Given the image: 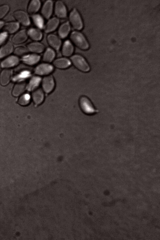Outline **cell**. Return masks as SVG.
Returning a JSON list of instances; mask_svg holds the SVG:
<instances>
[{"label": "cell", "instance_id": "obj_16", "mask_svg": "<svg viewBox=\"0 0 160 240\" xmlns=\"http://www.w3.org/2000/svg\"><path fill=\"white\" fill-rule=\"evenodd\" d=\"M52 8V2L51 1H48L44 3L42 10V13L43 16L48 19L51 16Z\"/></svg>", "mask_w": 160, "mask_h": 240}, {"label": "cell", "instance_id": "obj_1", "mask_svg": "<svg viewBox=\"0 0 160 240\" xmlns=\"http://www.w3.org/2000/svg\"><path fill=\"white\" fill-rule=\"evenodd\" d=\"M79 104L82 112L87 115H93L99 112L90 99L86 96H82L80 97Z\"/></svg>", "mask_w": 160, "mask_h": 240}, {"label": "cell", "instance_id": "obj_17", "mask_svg": "<svg viewBox=\"0 0 160 240\" xmlns=\"http://www.w3.org/2000/svg\"><path fill=\"white\" fill-rule=\"evenodd\" d=\"M54 65L57 68L65 69L70 66V62L65 58H60L55 60L53 62Z\"/></svg>", "mask_w": 160, "mask_h": 240}, {"label": "cell", "instance_id": "obj_21", "mask_svg": "<svg viewBox=\"0 0 160 240\" xmlns=\"http://www.w3.org/2000/svg\"><path fill=\"white\" fill-rule=\"evenodd\" d=\"M73 50V47L70 42L68 40L66 41L62 47V54L65 56H69L72 54Z\"/></svg>", "mask_w": 160, "mask_h": 240}, {"label": "cell", "instance_id": "obj_27", "mask_svg": "<svg viewBox=\"0 0 160 240\" xmlns=\"http://www.w3.org/2000/svg\"><path fill=\"white\" fill-rule=\"evenodd\" d=\"M30 99V95L28 93H25L19 98L18 102L20 105L26 106L29 104Z\"/></svg>", "mask_w": 160, "mask_h": 240}, {"label": "cell", "instance_id": "obj_12", "mask_svg": "<svg viewBox=\"0 0 160 240\" xmlns=\"http://www.w3.org/2000/svg\"><path fill=\"white\" fill-rule=\"evenodd\" d=\"M27 88V85L24 82H21L16 83L12 89V94L14 97H18L23 93Z\"/></svg>", "mask_w": 160, "mask_h": 240}, {"label": "cell", "instance_id": "obj_28", "mask_svg": "<svg viewBox=\"0 0 160 240\" xmlns=\"http://www.w3.org/2000/svg\"><path fill=\"white\" fill-rule=\"evenodd\" d=\"M55 55V52L53 51L48 48L43 55V60L45 62H50L53 59Z\"/></svg>", "mask_w": 160, "mask_h": 240}, {"label": "cell", "instance_id": "obj_5", "mask_svg": "<svg viewBox=\"0 0 160 240\" xmlns=\"http://www.w3.org/2000/svg\"><path fill=\"white\" fill-rule=\"evenodd\" d=\"M69 19L72 26L76 29L80 30L82 28V23L77 11L75 9L71 12Z\"/></svg>", "mask_w": 160, "mask_h": 240}, {"label": "cell", "instance_id": "obj_4", "mask_svg": "<svg viewBox=\"0 0 160 240\" xmlns=\"http://www.w3.org/2000/svg\"><path fill=\"white\" fill-rule=\"evenodd\" d=\"M42 89L47 93L51 92L54 89L55 82L53 77L52 75H48L44 77L42 81Z\"/></svg>", "mask_w": 160, "mask_h": 240}, {"label": "cell", "instance_id": "obj_10", "mask_svg": "<svg viewBox=\"0 0 160 240\" xmlns=\"http://www.w3.org/2000/svg\"><path fill=\"white\" fill-rule=\"evenodd\" d=\"M12 75V71L10 69H5L0 73V83L3 86L8 85L10 82Z\"/></svg>", "mask_w": 160, "mask_h": 240}, {"label": "cell", "instance_id": "obj_26", "mask_svg": "<svg viewBox=\"0 0 160 240\" xmlns=\"http://www.w3.org/2000/svg\"><path fill=\"white\" fill-rule=\"evenodd\" d=\"M28 34L30 38L34 40H40L42 38V33L40 31L35 28L30 29L28 31Z\"/></svg>", "mask_w": 160, "mask_h": 240}, {"label": "cell", "instance_id": "obj_8", "mask_svg": "<svg viewBox=\"0 0 160 240\" xmlns=\"http://www.w3.org/2000/svg\"><path fill=\"white\" fill-rule=\"evenodd\" d=\"M32 98L35 105L41 104L44 99V94L42 89L38 88L34 90L32 93Z\"/></svg>", "mask_w": 160, "mask_h": 240}, {"label": "cell", "instance_id": "obj_19", "mask_svg": "<svg viewBox=\"0 0 160 240\" xmlns=\"http://www.w3.org/2000/svg\"><path fill=\"white\" fill-rule=\"evenodd\" d=\"M27 48L30 51L38 53L42 52L44 49V47L42 44L36 42L28 44Z\"/></svg>", "mask_w": 160, "mask_h": 240}, {"label": "cell", "instance_id": "obj_29", "mask_svg": "<svg viewBox=\"0 0 160 240\" xmlns=\"http://www.w3.org/2000/svg\"><path fill=\"white\" fill-rule=\"evenodd\" d=\"M32 19L35 25L40 28H42L44 24V22L42 17L38 14L34 15L32 16Z\"/></svg>", "mask_w": 160, "mask_h": 240}, {"label": "cell", "instance_id": "obj_15", "mask_svg": "<svg viewBox=\"0 0 160 240\" xmlns=\"http://www.w3.org/2000/svg\"><path fill=\"white\" fill-rule=\"evenodd\" d=\"M13 46L9 42L6 43L0 48V58L10 54L13 51Z\"/></svg>", "mask_w": 160, "mask_h": 240}, {"label": "cell", "instance_id": "obj_25", "mask_svg": "<svg viewBox=\"0 0 160 240\" xmlns=\"http://www.w3.org/2000/svg\"><path fill=\"white\" fill-rule=\"evenodd\" d=\"M70 29V26L68 22L63 23L59 29L58 34L62 38H65L69 33Z\"/></svg>", "mask_w": 160, "mask_h": 240}, {"label": "cell", "instance_id": "obj_2", "mask_svg": "<svg viewBox=\"0 0 160 240\" xmlns=\"http://www.w3.org/2000/svg\"><path fill=\"white\" fill-rule=\"evenodd\" d=\"M70 38L74 44L80 48L86 50L89 48V44L84 36L80 33L74 32L71 34Z\"/></svg>", "mask_w": 160, "mask_h": 240}, {"label": "cell", "instance_id": "obj_13", "mask_svg": "<svg viewBox=\"0 0 160 240\" xmlns=\"http://www.w3.org/2000/svg\"><path fill=\"white\" fill-rule=\"evenodd\" d=\"M55 13L58 17L64 18L67 15L65 7L63 3L61 1H57L55 4Z\"/></svg>", "mask_w": 160, "mask_h": 240}, {"label": "cell", "instance_id": "obj_9", "mask_svg": "<svg viewBox=\"0 0 160 240\" xmlns=\"http://www.w3.org/2000/svg\"><path fill=\"white\" fill-rule=\"evenodd\" d=\"M19 62V59L17 57L11 56L3 60L1 63L2 68H10L17 65Z\"/></svg>", "mask_w": 160, "mask_h": 240}, {"label": "cell", "instance_id": "obj_31", "mask_svg": "<svg viewBox=\"0 0 160 240\" xmlns=\"http://www.w3.org/2000/svg\"><path fill=\"white\" fill-rule=\"evenodd\" d=\"M9 10V7L7 5L0 6V19L3 17Z\"/></svg>", "mask_w": 160, "mask_h": 240}, {"label": "cell", "instance_id": "obj_24", "mask_svg": "<svg viewBox=\"0 0 160 240\" xmlns=\"http://www.w3.org/2000/svg\"><path fill=\"white\" fill-rule=\"evenodd\" d=\"M40 5V2L38 0H34L31 1L28 7V12L30 14L34 13L39 9Z\"/></svg>", "mask_w": 160, "mask_h": 240}, {"label": "cell", "instance_id": "obj_20", "mask_svg": "<svg viewBox=\"0 0 160 240\" xmlns=\"http://www.w3.org/2000/svg\"><path fill=\"white\" fill-rule=\"evenodd\" d=\"M59 23L58 19L54 18L50 19L47 23L45 28V32H51L57 27Z\"/></svg>", "mask_w": 160, "mask_h": 240}, {"label": "cell", "instance_id": "obj_6", "mask_svg": "<svg viewBox=\"0 0 160 240\" xmlns=\"http://www.w3.org/2000/svg\"><path fill=\"white\" fill-rule=\"evenodd\" d=\"M53 69V67L51 65L42 63L39 65L35 68L34 72L38 75H46L52 72Z\"/></svg>", "mask_w": 160, "mask_h": 240}, {"label": "cell", "instance_id": "obj_23", "mask_svg": "<svg viewBox=\"0 0 160 240\" xmlns=\"http://www.w3.org/2000/svg\"><path fill=\"white\" fill-rule=\"evenodd\" d=\"M19 27L18 23L16 22H11L6 23L3 29L6 32L9 33H13L17 31Z\"/></svg>", "mask_w": 160, "mask_h": 240}, {"label": "cell", "instance_id": "obj_11", "mask_svg": "<svg viewBox=\"0 0 160 240\" xmlns=\"http://www.w3.org/2000/svg\"><path fill=\"white\" fill-rule=\"evenodd\" d=\"M28 38V34L25 30H22L14 35L12 41L15 44H19L25 41Z\"/></svg>", "mask_w": 160, "mask_h": 240}, {"label": "cell", "instance_id": "obj_33", "mask_svg": "<svg viewBox=\"0 0 160 240\" xmlns=\"http://www.w3.org/2000/svg\"><path fill=\"white\" fill-rule=\"evenodd\" d=\"M4 24V22L3 21H0V29L3 26Z\"/></svg>", "mask_w": 160, "mask_h": 240}, {"label": "cell", "instance_id": "obj_18", "mask_svg": "<svg viewBox=\"0 0 160 240\" xmlns=\"http://www.w3.org/2000/svg\"><path fill=\"white\" fill-rule=\"evenodd\" d=\"M47 40L50 45L57 50H58L60 46L61 42L60 39L56 36L53 34L49 35Z\"/></svg>", "mask_w": 160, "mask_h": 240}, {"label": "cell", "instance_id": "obj_32", "mask_svg": "<svg viewBox=\"0 0 160 240\" xmlns=\"http://www.w3.org/2000/svg\"><path fill=\"white\" fill-rule=\"evenodd\" d=\"M8 35L7 32H3L0 33V45H2L6 40Z\"/></svg>", "mask_w": 160, "mask_h": 240}, {"label": "cell", "instance_id": "obj_30", "mask_svg": "<svg viewBox=\"0 0 160 240\" xmlns=\"http://www.w3.org/2000/svg\"><path fill=\"white\" fill-rule=\"evenodd\" d=\"M28 52L27 50L24 47H19L16 48L14 51V53L19 56L25 55Z\"/></svg>", "mask_w": 160, "mask_h": 240}, {"label": "cell", "instance_id": "obj_22", "mask_svg": "<svg viewBox=\"0 0 160 240\" xmlns=\"http://www.w3.org/2000/svg\"><path fill=\"white\" fill-rule=\"evenodd\" d=\"M41 81V78L39 77L35 76L32 77L30 80L29 83L27 85V88L29 90H33L38 88Z\"/></svg>", "mask_w": 160, "mask_h": 240}, {"label": "cell", "instance_id": "obj_7", "mask_svg": "<svg viewBox=\"0 0 160 240\" xmlns=\"http://www.w3.org/2000/svg\"><path fill=\"white\" fill-rule=\"evenodd\" d=\"M13 16L23 25L27 26L29 25V19L27 14L25 12L21 10L16 11L14 12Z\"/></svg>", "mask_w": 160, "mask_h": 240}, {"label": "cell", "instance_id": "obj_14", "mask_svg": "<svg viewBox=\"0 0 160 240\" xmlns=\"http://www.w3.org/2000/svg\"><path fill=\"white\" fill-rule=\"evenodd\" d=\"M40 59V57L39 56L34 54L25 55L22 58V60L24 63L30 65L36 64Z\"/></svg>", "mask_w": 160, "mask_h": 240}, {"label": "cell", "instance_id": "obj_3", "mask_svg": "<svg viewBox=\"0 0 160 240\" xmlns=\"http://www.w3.org/2000/svg\"><path fill=\"white\" fill-rule=\"evenodd\" d=\"M71 59L74 66L78 69L83 72L90 71V67L85 60L81 56L76 55L72 56Z\"/></svg>", "mask_w": 160, "mask_h": 240}]
</instances>
